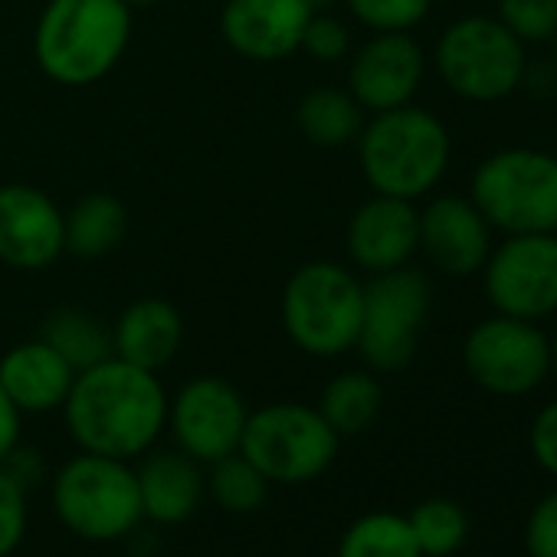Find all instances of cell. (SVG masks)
<instances>
[{"label":"cell","instance_id":"6da1fadb","mask_svg":"<svg viewBox=\"0 0 557 557\" xmlns=\"http://www.w3.org/2000/svg\"><path fill=\"white\" fill-rule=\"evenodd\" d=\"M168 397L161 374L112 355L76 374L63 423L79 453L138 462L168 433Z\"/></svg>","mask_w":557,"mask_h":557},{"label":"cell","instance_id":"7a4b0ae2","mask_svg":"<svg viewBox=\"0 0 557 557\" xmlns=\"http://www.w3.org/2000/svg\"><path fill=\"white\" fill-rule=\"evenodd\" d=\"M132 8L122 0H47L34 30V57L66 89L102 83L132 44Z\"/></svg>","mask_w":557,"mask_h":557},{"label":"cell","instance_id":"3957f363","mask_svg":"<svg viewBox=\"0 0 557 557\" xmlns=\"http://www.w3.org/2000/svg\"><path fill=\"white\" fill-rule=\"evenodd\" d=\"M355 148L371 194L413 203L443 184L453 161V138L446 122L413 102L368 115Z\"/></svg>","mask_w":557,"mask_h":557},{"label":"cell","instance_id":"277c9868","mask_svg":"<svg viewBox=\"0 0 557 557\" xmlns=\"http://www.w3.org/2000/svg\"><path fill=\"white\" fill-rule=\"evenodd\" d=\"M364 315V283L358 269L335 259H309L293 269L278 296L286 338L309 358H342L355 351Z\"/></svg>","mask_w":557,"mask_h":557},{"label":"cell","instance_id":"5b68a950","mask_svg":"<svg viewBox=\"0 0 557 557\" xmlns=\"http://www.w3.org/2000/svg\"><path fill=\"white\" fill-rule=\"evenodd\" d=\"M50 505L70 534L92 544L125 541L145 524L135 462L96 453H76L57 469Z\"/></svg>","mask_w":557,"mask_h":557},{"label":"cell","instance_id":"8992f818","mask_svg":"<svg viewBox=\"0 0 557 557\" xmlns=\"http://www.w3.org/2000/svg\"><path fill=\"white\" fill-rule=\"evenodd\" d=\"M342 449V436L315 404L275 400L249 410L239 453L269 485H306L325 475Z\"/></svg>","mask_w":557,"mask_h":557},{"label":"cell","instance_id":"52a82bcc","mask_svg":"<svg viewBox=\"0 0 557 557\" xmlns=\"http://www.w3.org/2000/svg\"><path fill=\"white\" fill-rule=\"evenodd\" d=\"M469 200L502 236L557 233V154L502 148L479 161Z\"/></svg>","mask_w":557,"mask_h":557},{"label":"cell","instance_id":"ba28073f","mask_svg":"<svg viewBox=\"0 0 557 557\" xmlns=\"http://www.w3.org/2000/svg\"><path fill=\"white\" fill-rule=\"evenodd\" d=\"M440 83L475 106L502 102L521 89L528 66V47L515 40L498 17L469 14L453 21L433 50Z\"/></svg>","mask_w":557,"mask_h":557},{"label":"cell","instance_id":"9c48e42d","mask_svg":"<svg viewBox=\"0 0 557 557\" xmlns=\"http://www.w3.org/2000/svg\"><path fill=\"white\" fill-rule=\"evenodd\" d=\"M433 309L430 278L413 269H394L368 275L364 283V315L355 351L374 374H397L410 368L420 348V332Z\"/></svg>","mask_w":557,"mask_h":557},{"label":"cell","instance_id":"30bf717a","mask_svg":"<svg viewBox=\"0 0 557 557\" xmlns=\"http://www.w3.org/2000/svg\"><path fill=\"white\" fill-rule=\"evenodd\" d=\"M462 368L475 387L495 397H524L550 377V338L541 322L492 315L469 329Z\"/></svg>","mask_w":557,"mask_h":557},{"label":"cell","instance_id":"8fae6325","mask_svg":"<svg viewBox=\"0 0 557 557\" xmlns=\"http://www.w3.org/2000/svg\"><path fill=\"white\" fill-rule=\"evenodd\" d=\"M482 293L492 312L544 322L557 315V233H518L492 246Z\"/></svg>","mask_w":557,"mask_h":557},{"label":"cell","instance_id":"7c38bea8","mask_svg":"<svg viewBox=\"0 0 557 557\" xmlns=\"http://www.w3.org/2000/svg\"><path fill=\"white\" fill-rule=\"evenodd\" d=\"M246 417L249 407L239 387L216 374L190 377L168 397V433L200 466L239 449Z\"/></svg>","mask_w":557,"mask_h":557},{"label":"cell","instance_id":"4fadbf2b","mask_svg":"<svg viewBox=\"0 0 557 557\" xmlns=\"http://www.w3.org/2000/svg\"><path fill=\"white\" fill-rule=\"evenodd\" d=\"M426 79V53L413 34H371L348 63V92L368 115L410 106Z\"/></svg>","mask_w":557,"mask_h":557},{"label":"cell","instance_id":"5bb4252c","mask_svg":"<svg viewBox=\"0 0 557 557\" xmlns=\"http://www.w3.org/2000/svg\"><path fill=\"white\" fill-rule=\"evenodd\" d=\"M63 252L60 203L34 184H0V262L17 272H44Z\"/></svg>","mask_w":557,"mask_h":557},{"label":"cell","instance_id":"9a60e30c","mask_svg":"<svg viewBox=\"0 0 557 557\" xmlns=\"http://www.w3.org/2000/svg\"><path fill=\"white\" fill-rule=\"evenodd\" d=\"M345 252L351 269L364 275L410 265L420 252V207L413 200L371 194L345 226Z\"/></svg>","mask_w":557,"mask_h":557},{"label":"cell","instance_id":"2e32d148","mask_svg":"<svg viewBox=\"0 0 557 557\" xmlns=\"http://www.w3.org/2000/svg\"><path fill=\"white\" fill-rule=\"evenodd\" d=\"M312 14L306 0H223L220 34L249 63H283L299 53Z\"/></svg>","mask_w":557,"mask_h":557},{"label":"cell","instance_id":"e0dca14e","mask_svg":"<svg viewBox=\"0 0 557 557\" xmlns=\"http://www.w3.org/2000/svg\"><path fill=\"white\" fill-rule=\"evenodd\" d=\"M495 246V230L469 197L440 194L420 210V252L443 275H475Z\"/></svg>","mask_w":557,"mask_h":557},{"label":"cell","instance_id":"ac0fdd59","mask_svg":"<svg viewBox=\"0 0 557 557\" xmlns=\"http://www.w3.org/2000/svg\"><path fill=\"white\" fill-rule=\"evenodd\" d=\"M135 479L141 515L154 528H177L190 521L207 492V475L200 472V462L177 446L148 449L135 466Z\"/></svg>","mask_w":557,"mask_h":557},{"label":"cell","instance_id":"d6986e66","mask_svg":"<svg viewBox=\"0 0 557 557\" xmlns=\"http://www.w3.org/2000/svg\"><path fill=\"white\" fill-rule=\"evenodd\" d=\"M76 371L44 338L17 342L0 355V387L24 417L63 410Z\"/></svg>","mask_w":557,"mask_h":557},{"label":"cell","instance_id":"ffe728a7","mask_svg":"<svg viewBox=\"0 0 557 557\" xmlns=\"http://www.w3.org/2000/svg\"><path fill=\"white\" fill-rule=\"evenodd\" d=\"M184 345V319L174 302L161 296L135 299L112 325V355L161 374Z\"/></svg>","mask_w":557,"mask_h":557},{"label":"cell","instance_id":"44dd1931","mask_svg":"<svg viewBox=\"0 0 557 557\" xmlns=\"http://www.w3.org/2000/svg\"><path fill=\"white\" fill-rule=\"evenodd\" d=\"M66 252L76 259H102L128 236V210L115 194L92 190L63 210Z\"/></svg>","mask_w":557,"mask_h":557},{"label":"cell","instance_id":"7402d4cb","mask_svg":"<svg viewBox=\"0 0 557 557\" xmlns=\"http://www.w3.org/2000/svg\"><path fill=\"white\" fill-rule=\"evenodd\" d=\"M368 122V112L358 106V99L348 89L319 86L309 89L296 106V125L315 148H345L355 145L361 128Z\"/></svg>","mask_w":557,"mask_h":557},{"label":"cell","instance_id":"603a6c76","mask_svg":"<svg viewBox=\"0 0 557 557\" xmlns=\"http://www.w3.org/2000/svg\"><path fill=\"white\" fill-rule=\"evenodd\" d=\"M319 413L332 423V430L345 440V436H358L364 430L374 426V420L381 417L384 407V387L377 381L374 371L368 368H355V371H342L335 374L322 397H319Z\"/></svg>","mask_w":557,"mask_h":557},{"label":"cell","instance_id":"cb8c5ba5","mask_svg":"<svg viewBox=\"0 0 557 557\" xmlns=\"http://www.w3.org/2000/svg\"><path fill=\"white\" fill-rule=\"evenodd\" d=\"M40 338L50 348H57L76 374L112 358V329L99 315H92L79 306L53 309L44 319Z\"/></svg>","mask_w":557,"mask_h":557},{"label":"cell","instance_id":"d4e9b609","mask_svg":"<svg viewBox=\"0 0 557 557\" xmlns=\"http://www.w3.org/2000/svg\"><path fill=\"white\" fill-rule=\"evenodd\" d=\"M335 557H423V554L407 524V515L368 511L342 531Z\"/></svg>","mask_w":557,"mask_h":557},{"label":"cell","instance_id":"484cf974","mask_svg":"<svg viewBox=\"0 0 557 557\" xmlns=\"http://www.w3.org/2000/svg\"><path fill=\"white\" fill-rule=\"evenodd\" d=\"M407 524H410L423 557H453L469 541V515L453 498L420 502L407 515Z\"/></svg>","mask_w":557,"mask_h":557},{"label":"cell","instance_id":"4316f807","mask_svg":"<svg viewBox=\"0 0 557 557\" xmlns=\"http://www.w3.org/2000/svg\"><path fill=\"white\" fill-rule=\"evenodd\" d=\"M269 482L265 475L236 449L216 462H210L207 472V492L213 495V502L230 511V515H252L265 505L269 495Z\"/></svg>","mask_w":557,"mask_h":557},{"label":"cell","instance_id":"83f0119b","mask_svg":"<svg viewBox=\"0 0 557 557\" xmlns=\"http://www.w3.org/2000/svg\"><path fill=\"white\" fill-rule=\"evenodd\" d=\"M436 0H345L348 14L371 34H410L417 30Z\"/></svg>","mask_w":557,"mask_h":557},{"label":"cell","instance_id":"f1b7e54d","mask_svg":"<svg viewBox=\"0 0 557 557\" xmlns=\"http://www.w3.org/2000/svg\"><path fill=\"white\" fill-rule=\"evenodd\" d=\"M495 17L524 47H544L557 37V0H495Z\"/></svg>","mask_w":557,"mask_h":557},{"label":"cell","instance_id":"f546056e","mask_svg":"<svg viewBox=\"0 0 557 557\" xmlns=\"http://www.w3.org/2000/svg\"><path fill=\"white\" fill-rule=\"evenodd\" d=\"M299 53H306L315 63H342L345 57H351V30L345 21H338L329 11H315L312 21L306 24L302 34V47Z\"/></svg>","mask_w":557,"mask_h":557},{"label":"cell","instance_id":"4dcf8cb0","mask_svg":"<svg viewBox=\"0 0 557 557\" xmlns=\"http://www.w3.org/2000/svg\"><path fill=\"white\" fill-rule=\"evenodd\" d=\"M30 528V495L0 469V557H14Z\"/></svg>","mask_w":557,"mask_h":557},{"label":"cell","instance_id":"1f68e13d","mask_svg":"<svg viewBox=\"0 0 557 557\" xmlns=\"http://www.w3.org/2000/svg\"><path fill=\"white\" fill-rule=\"evenodd\" d=\"M528 557H557V488L541 495L524 518Z\"/></svg>","mask_w":557,"mask_h":557},{"label":"cell","instance_id":"d6a6232c","mask_svg":"<svg viewBox=\"0 0 557 557\" xmlns=\"http://www.w3.org/2000/svg\"><path fill=\"white\" fill-rule=\"evenodd\" d=\"M528 449H531V459L557 479V397L547 400L534 420H531V430H528Z\"/></svg>","mask_w":557,"mask_h":557},{"label":"cell","instance_id":"836d02e7","mask_svg":"<svg viewBox=\"0 0 557 557\" xmlns=\"http://www.w3.org/2000/svg\"><path fill=\"white\" fill-rule=\"evenodd\" d=\"M4 469L27 495L44 482V475H47V459H44V453L40 449H34V446H24V440L14 446V453L4 459Z\"/></svg>","mask_w":557,"mask_h":557},{"label":"cell","instance_id":"e575fe53","mask_svg":"<svg viewBox=\"0 0 557 557\" xmlns=\"http://www.w3.org/2000/svg\"><path fill=\"white\" fill-rule=\"evenodd\" d=\"M24 440V413L11 404V397L0 387V466L14 453V446Z\"/></svg>","mask_w":557,"mask_h":557},{"label":"cell","instance_id":"d590c367","mask_svg":"<svg viewBox=\"0 0 557 557\" xmlns=\"http://www.w3.org/2000/svg\"><path fill=\"white\" fill-rule=\"evenodd\" d=\"M521 89H528L531 96H541V99L554 96L557 92V66H554V60L541 63V66L528 63L524 76H521Z\"/></svg>","mask_w":557,"mask_h":557},{"label":"cell","instance_id":"8d00e7d4","mask_svg":"<svg viewBox=\"0 0 557 557\" xmlns=\"http://www.w3.org/2000/svg\"><path fill=\"white\" fill-rule=\"evenodd\" d=\"M547 338H550V377L557 381V332L547 335Z\"/></svg>","mask_w":557,"mask_h":557},{"label":"cell","instance_id":"74e56055","mask_svg":"<svg viewBox=\"0 0 557 557\" xmlns=\"http://www.w3.org/2000/svg\"><path fill=\"white\" fill-rule=\"evenodd\" d=\"M122 4H128L132 11H141V8H154V4H161V0H122Z\"/></svg>","mask_w":557,"mask_h":557},{"label":"cell","instance_id":"f35d334b","mask_svg":"<svg viewBox=\"0 0 557 557\" xmlns=\"http://www.w3.org/2000/svg\"><path fill=\"white\" fill-rule=\"evenodd\" d=\"M306 4H309L312 11H329L332 4H338V0H306Z\"/></svg>","mask_w":557,"mask_h":557},{"label":"cell","instance_id":"ab89813d","mask_svg":"<svg viewBox=\"0 0 557 557\" xmlns=\"http://www.w3.org/2000/svg\"><path fill=\"white\" fill-rule=\"evenodd\" d=\"M550 50H554V53H550V60H554V66H557V37L550 40Z\"/></svg>","mask_w":557,"mask_h":557}]
</instances>
